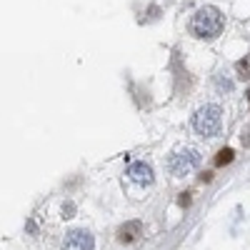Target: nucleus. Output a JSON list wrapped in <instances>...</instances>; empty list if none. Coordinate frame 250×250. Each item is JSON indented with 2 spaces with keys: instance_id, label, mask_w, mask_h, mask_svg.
<instances>
[{
  "instance_id": "obj_10",
  "label": "nucleus",
  "mask_w": 250,
  "mask_h": 250,
  "mask_svg": "<svg viewBox=\"0 0 250 250\" xmlns=\"http://www.w3.org/2000/svg\"><path fill=\"white\" fill-rule=\"evenodd\" d=\"M73 203H68V205H62V218H73Z\"/></svg>"
},
{
  "instance_id": "obj_7",
  "label": "nucleus",
  "mask_w": 250,
  "mask_h": 250,
  "mask_svg": "<svg viewBox=\"0 0 250 250\" xmlns=\"http://www.w3.org/2000/svg\"><path fill=\"white\" fill-rule=\"evenodd\" d=\"M235 160V153L230 150V148H223V150H218V155H215V165L218 168H223V165H230Z\"/></svg>"
},
{
  "instance_id": "obj_13",
  "label": "nucleus",
  "mask_w": 250,
  "mask_h": 250,
  "mask_svg": "<svg viewBox=\"0 0 250 250\" xmlns=\"http://www.w3.org/2000/svg\"><path fill=\"white\" fill-rule=\"evenodd\" d=\"M248 100H250V90H248Z\"/></svg>"
},
{
  "instance_id": "obj_5",
  "label": "nucleus",
  "mask_w": 250,
  "mask_h": 250,
  "mask_svg": "<svg viewBox=\"0 0 250 250\" xmlns=\"http://www.w3.org/2000/svg\"><path fill=\"white\" fill-rule=\"evenodd\" d=\"M128 175H130V180L138 183V185H150V183H153V168H150L148 163H143V160L130 165Z\"/></svg>"
},
{
  "instance_id": "obj_9",
  "label": "nucleus",
  "mask_w": 250,
  "mask_h": 250,
  "mask_svg": "<svg viewBox=\"0 0 250 250\" xmlns=\"http://www.w3.org/2000/svg\"><path fill=\"white\" fill-rule=\"evenodd\" d=\"M240 140H243V145H245V148H250V125H245V128H243V133H240Z\"/></svg>"
},
{
  "instance_id": "obj_4",
  "label": "nucleus",
  "mask_w": 250,
  "mask_h": 250,
  "mask_svg": "<svg viewBox=\"0 0 250 250\" xmlns=\"http://www.w3.org/2000/svg\"><path fill=\"white\" fill-rule=\"evenodd\" d=\"M62 250H95V238L88 230H70Z\"/></svg>"
},
{
  "instance_id": "obj_1",
  "label": "nucleus",
  "mask_w": 250,
  "mask_h": 250,
  "mask_svg": "<svg viewBox=\"0 0 250 250\" xmlns=\"http://www.w3.org/2000/svg\"><path fill=\"white\" fill-rule=\"evenodd\" d=\"M225 28V18L223 13L215 8V5H205L200 8L195 15H193V23H190V30L195 38H203V40H213L223 33Z\"/></svg>"
},
{
  "instance_id": "obj_8",
  "label": "nucleus",
  "mask_w": 250,
  "mask_h": 250,
  "mask_svg": "<svg viewBox=\"0 0 250 250\" xmlns=\"http://www.w3.org/2000/svg\"><path fill=\"white\" fill-rule=\"evenodd\" d=\"M235 70H238L240 78H250V55H245L243 60L235 62Z\"/></svg>"
},
{
  "instance_id": "obj_11",
  "label": "nucleus",
  "mask_w": 250,
  "mask_h": 250,
  "mask_svg": "<svg viewBox=\"0 0 250 250\" xmlns=\"http://www.w3.org/2000/svg\"><path fill=\"white\" fill-rule=\"evenodd\" d=\"M183 208H188V205H190V193H180V200H178Z\"/></svg>"
},
{
  "instance_id": "obj_3",
  "label": "nucleus",
  "mask_w": 250,
  "mask_h": 250,
  "mask_svg": "<svg viewBox=\"0 0 250 250\" xmlns=\"http://www.w3.org/2000/svg\"><path fill=\"white\" fill-rule=\"evenodd\" d=\"M200 165V153L195 148H180L170 155L168 160V170L175 175V178H185V175H190L195 168Z\"/></svg>"
},
{
  "instance_id": "obj_6",
  "label": "nucleus",
  "mask_w": 250,
  "mask_h": 250,
  "mask_svg": "<svg viewBox=\"0 0 250 250\" xmlns=\"http://www.w3.org/2000/svg\"><path fill=\"white\" fill-rule=\"evenodd\" d=\"M140 235H143V223H140V220H128V223H125L120 230H118V240L125 243V245L140 240Z\"/></svg>"
},
{
  "instance_id": "obj_12",
  "label": "nucleus",
  "mask_w": 250,
  "mask_h": 250,
  "mask_svg": "<svg viewBox=\"0 0 250 250\" xmlns=\"http://www.w3.org/2000/svg\"><path fill=\"white\" fill-rule=\"evenodd\" d=\"M200 180H203V183H210V180H213V173H203Z\"/></svg>"
},
{
  "instance_id": "obj_2",
  "label": "nucleus",
  "mask_w": 250,
  "mask_h": 250,
  "mask_svg": "<svg viewBox=\"0 0 250 250\" xmlns=\"http://www.w3.org/2000/svg\"><path fill=\"white\" fill-rule=\"evenodd\" d=\"M220 125H223V110L218 105H203L195 115H193V128L195 133L205 135V138H213L220 133Z\"/></svg>"
}]
</instances>
